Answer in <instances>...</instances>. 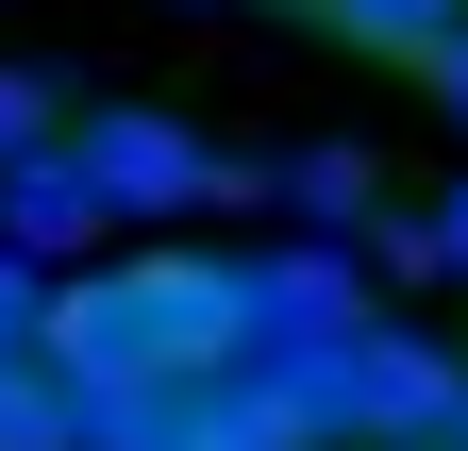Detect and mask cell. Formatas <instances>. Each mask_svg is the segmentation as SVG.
<instances>
[{
  "instance_id": "1",
  "label": "cell",
  "mask_w": 468,
  "mask_h": 451,
  "mask_svg": "<svg viewBox=\"0 0 468 451\" xmlns=\"http://www.w3.org/2000/svg\"><path fill=\"white\" fill-rule=\"evenodd\" d=\"M218 368H251V251H117L50 318V384L84 418L151 402V384H218Z\"/></svg>"
},
{
  "instance_id": "2",
  "label": "cell",
  "mask_w": 468,
  "mask_h": 451,
  "mask_svg": "<svg viewBox=\"0 0 468 451\" xmlns=\"http://www.w3.org/2000/svg\"><path fill=\"white\" fill-rule=\"evenodd\" d=\"M84 167H101L117 217H201V201H251L268 184L251 151H218L201 118H167V100H84Z\"/></svg>"
},
{
  "instance_id": "3",
  "label": "cell",
  "mask_w": 468,
  "mask_h": 451,
  "mask_svg": "<svg viewBox=\"0 0 468 451\" xmlns=\"http://www.w3.org/2000/svg\"><path fill=\"white\" fill-rule=\"evenodd\" d=\"M351 334H368V267H351L335 235L251 251V351H351Z\"/></svg>"
},
{
  "instance_id": "4",
  "label": "cell",
  "mask_w": 468,
  "mask_h": 451,
  "mask_svg": "<svg viewBox=\"0 0 468 451\" xmlns=\"http://www.w3.org/2000/svg\"><path fill=\"white\" fill-rule=\"evenodd\" d=\"M101 235H117V201H101V167H84V134H68V151H34V167H0V251L68 267V251H101Z\"/></svg>"
},
{
  "instance_id": "5",
  "label": "cell",
  "mask_w": 468,
  "mask_h": 451,
  "mask_svg": "<svg viewBox=\"0 0 468 451\" xmlns=\"http://www.w3.org/2000/svg\"><path fill=\"white\" fill-rule=\"evenodd\" d=\"M268 201H284V217H318V235H335V217L368 235V217H385V167L351 151V134H318V151H268Z\"/></svg>"
},
{
  "instance_id": "6",
  "label": "cell",
  "mask_w": 468,
  "mask_h": 451,
  "mask_svg": "<svg viewBox=\"0 0 468 451\" xmlns=\"http://www.w3.org/2000/svg\"><path fill=\"white\" fill-rule=\"evenodd\" d=\"M318 17H335L351 50H385V68H435V50L468 34V0H318Z\"/></svg>"
},
{
  "instance_id": "7",
  "label": "cell",
  "mask_w": 468,
  "mask_h": 451,
  "mask_svg": "<svg viewBox=\"0 0 468 451\" xmlns=\"http://www.w3.org/2000/svg\"><path fill=\"white\" fill-rule=\"evenodd\" d=\"M68 134H84L68 68H0V167H34V151H68Z\"/></svg>"
},
{
  "instance_id": "8",
  "label": "cell",
  "mask_w": 468,
  "mask_h": 451,
  "mask_svg": "<svg viewBox=\"0 0 468 451\" xmlns=\"http://www.w3.org/2000/svg\"><path fill=\"white\" fill-rule=\"evenodd\" d=\"M0 451H84V402L50 368H0Z\"/></svg>"
},
{
  "instance_id": "9",
  "label": "cell",
  "mask_w": 468,
  "mask_h": 451,
  "mask_svg": "<svg viewBox=\"0 0 468 451\" xmlns=\"http://www.w3.org/2000/svg\"><path fill=\"white\" fill-rule=\"evenodd\" d=\"M419 100H452V118H468V34L435 50V68H419Z\"/></svg>"
},
{
  "instance_id": "10",
  "label": "cell",
  "mask_w": 468,
  "mask_h": 451,
  "mask_svg": "<svg viewBox=\"0 0 468 451\" xmlns=\"http://www.w3.org/2000/svg\"><path fill=\"white\" fill-rule=\"evenodd\" d=\"M435 217H452V267H468V184H452V201H435Z\"/></svg>"
},
{
  "instance_id": "11",
  "label": "cell",
  "mask_w": 468,
  "mask_h": 451,
  "mask_svg": "<svg viewBox=\"0 0 468 451\" xmlns=\"http://www.w3.org/2000/svg\"><path fill=\"white\" fill-rule=\"evenodd\" d=\"M435 451H468V402H452V435H435Z\"/></svg>"
},
{
  "instance_id": "12",
  "label": "cell",
  "mask_w": 468,
  "mask_h": 451,
  "mask_svg": "<svg viewBox=\"0 0 468 451\" xmlns=\"http://www.w3.org/2000/svg\"><path fill=\"white\" fill-rule=\"evenodd\" d=\"M302 17H318V0H302Z\"/></svg>"
}]
</instances>
